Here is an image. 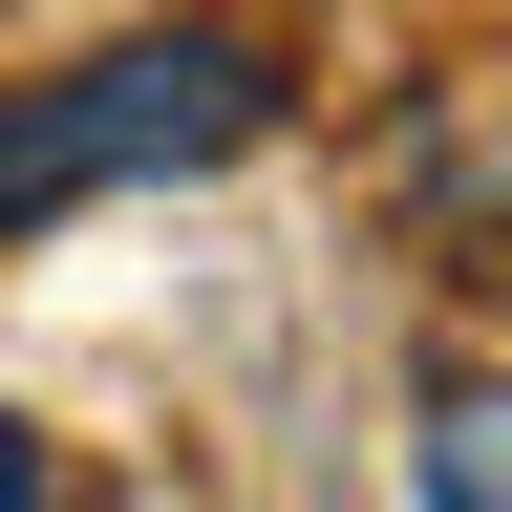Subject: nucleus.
Returning <instances> with one entry per match:
<instances>
[{
    "label": "nucleus",
    "mask_w": 512,
    "mask_h": 512,
    "mask_svg": "<svg viewBox=\"0 0 512 512\" xmlns=\"http://www.w3.org/2000/svg\"><path fill=\"white\" fill-rule=\"evenodd\" d=\"M0 512H43V448H22V427H0Z\"/></svg>",
    "instance_id": "nucleus-3"
},
{
    "label": "nucleus",
    "mask_w": 512,
    "mask_h": 512,
    "mask_svg": "<svg viewBox=\"0 0 512 512\" xmlns=\"http://www.w3.org/2000/svg\"><path fill=\"white\" fill-rule=\"evenodd\" d=\"M256 128H278V64L235 22H150V43H107V64H64V86L0 107V235L86 214V192H150V171H214Z\"/></svg>",
    "instance_id": "nucleus-1"
},
{
    "label": "nucleus",
    "mask_w": 512,
    "mask_h": 512,
    "mask_svg": "<svg viewBox=\"0 0 512 512\" xmlns=\"http://www.w3.org/2000/svg\"><path fill=\"white\" fill-rule=\"evenodd\" d=\"M427 512H512V448H491V427H448V448H427Z\"/></svg>",
    "instance_id": "nucleus-2"
}]
</instances>
